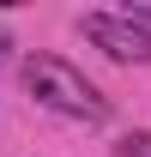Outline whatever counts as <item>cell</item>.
<instances>
[{"label": "cell", "mask_w": 151, "mask_h": 157, "mask_svg": "<svg viewBox=\"0 0 151 157\" xmlns=\"http://www.w3.org/2000/svg\"><path fill=\"white\" fill-rule=\"evenodd\" d=\"M79 30H85V42H97V48L109 60H121V67H145L151 60V30H139V24L121 18V12H85Z\"/></svg>", "instance_id": "cell-2"}, {"label": "cell", "mask_w": 151, "mask_h": 157, "mask_svg": "<svg viewBox=\"0 0 151 157\" xmlns=\"http://www.w3.org/2000/svg\"><path fill=\"white\" fill-rule=\"evenodd\" d=\"M115 157H151V133H127L115 145Z\"/></svg>", "instance_id": "cell-3"}, {"label": "cell", "mask_w": 151, "mask_h": 157, "mask_svg": "<svg viewBox=\"0 0 151 157\" xmlns=\"http://www.w3.org/2000/svg\"><path fill=\"white\" fill-rule=\"evenodd\" d=\"M6 55H12V36H6V24H0V67H6Z\"/></svg>", "instance_id": "cell-4"}, {"label": "cell", "mask_w": 151, "mask_h": 157, "mask_svg": "<svg viewBox=\"0 0 151 157\" xmlns=\"http://www.w3.org/2000/svg\"><path fill=\"white\" fill-rule=\"evenodd\" d=\"M18 73H24V85H30V97H37L42 109H55V115H67V121H85V127H103V121H109V97L79 73L73 60L30 55Z\"/></svg>", "instance_id": "cell-1"}]
</instances>
